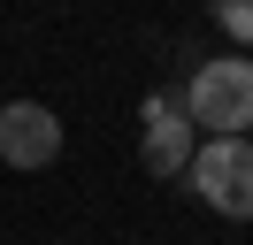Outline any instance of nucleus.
Returning <instances> with one entry per match:
<instances>
[{
  "instance_id": "obj_1",
  "label": "nucleus",
  "mask_w": 253,
  "mask_h": 245,
  "mask_svg": "<svg viewBox=\"0 0 253 245\" xmlns=\"http://www.w3.org/2000/svg\"><path fill=\"white\" fill-rule=\"evenodd\" d=\"M184 122L207 138H246L253 130V54H215L184 84Z\"/></svg>"
},
{
  "instance_id": "obj_2",
  "label": "nucleus",
  "mask_w": 253,
  "mask_h": 245,
  "mask_svg": "<svg viewBox=\"0 0 253 245\" xmlns=\"http://www.w3.org/2000/svg\"><path fill=\"white\" fill-rule=\"evenodd\" d=\"M184 184L222 214V222H253V138H200Z\"/></svg>"
},
{
  "instance_id": "obj_3",
  "label": "nucleus",
  "mask_w": 253,
  "mask_h": 245,
  "mask_svg": "<svg viewBox=\"0 0 253 245\" xmlns=\"http://www.w3.org/2000/svg\"><path fill=\"white\" fill-rule=\"evenodd\" d=\"M138 122H146V138H138V161H146V176H154V184L184 176V168H192V153H200V130L184 122V100H169V92H146Z\"/></svg>"
},
{
  "instance_id": "obj_4",
  "label": "nucleus",
  "mask_w": 253,
  "mask_h": 245,
  "mask_svg": "<svg viewBox=\"0 0 253 245\" xmlns=\"http://www.w3.org/2000/svg\"><path fill=\"white\" fill-rule=\"evenodd\" d=\"M0 161L8 168H54L62 161V115L39 100H0Z\"/></svg>"
},
{
  "instance_id": "obj_5",
  "label": "nucleus",
  "mask_w": 253,
  "mask_h": 245,
  "mask_svg": "<svg viewBox=\"0 0 253 245\" xmlns=\"http://www.w3.org/2000/svg\"><path fill=\"white\" fill-rule=\"evenodd\" d=\"M215 23L230 31V46H253V0H222V8H215Z\"/></svg>"
}]
</instances>
